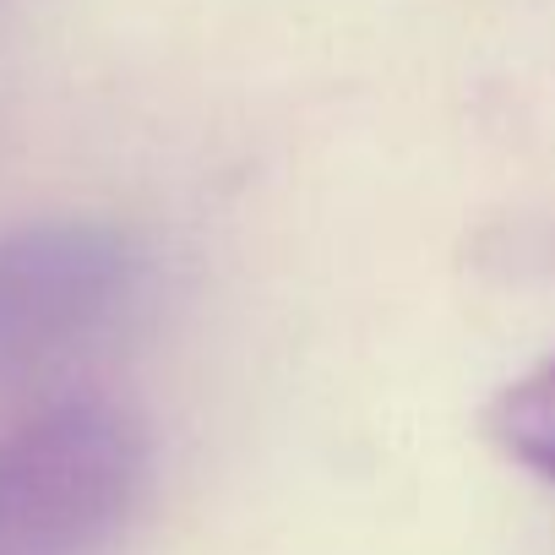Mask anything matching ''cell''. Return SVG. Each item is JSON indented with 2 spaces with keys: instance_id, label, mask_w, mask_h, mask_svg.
<instances>
[{
  "instance_id": "cell-1",
  "label": "cell",
  "mask_w": 555,
  "mask_h": 555,
  "mask_svg": "<svg viewBox=\"0 0 555 555\" xmlns=\"http://www.w3.org/2000/svg\"><path fill=\"white\" fill-rule=\"evenodd\" d=\"M147 485V441L109 403H55L0 430V555H99Z\"/></svg>"
},
{
  "instance_id": "cell-2",
  "label": "cell",
  "mask_w": 555,
  "mask_h": 555,
  "mask_svg": "<svg viewBox=\"0 0 555 555\" xmlns=\"http://www.w3.org/2000/svg\"><path fill=\"white\" fill-rule=\"evenodd\" d=\"M147 256L109 223L0 234V382L39 376L109 338L142 300Z\"/></svg>"
},
{
  "instance_id": "cell-3",
  "label": "cell",
  "mask_w": 555,
  "mask_h": 555,
  "mask_svg": "<svg viewBox=\"0 0 555 555\" xmlns=\"http://www.w3.org/2000/svg\"><path fill=\"white\" fill-rule=\"evenodd\" d=\"M485 430L512 463L539 479H555V354L495 392Z\"/></svg>"
}]
</instances>
